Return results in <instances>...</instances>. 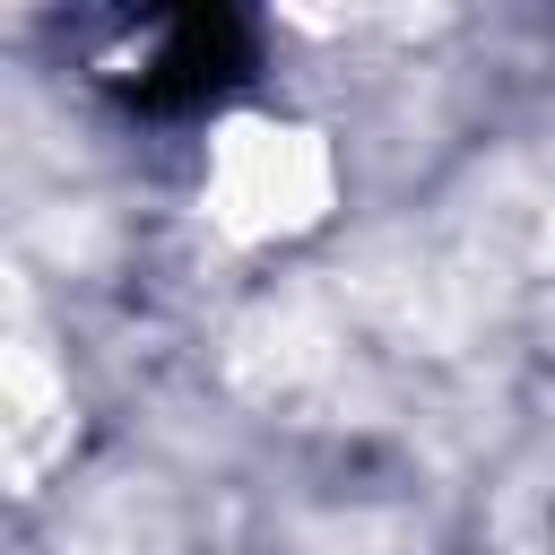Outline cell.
<instances>
[{
	"label": "cell",
	"instance_id": "cell-1",
	"mask_svg": "<svg viewBox=\"0 0 555 555\" xmlns=\"http://www.w3.org/2000/svg\"><path fill=\"white\" fill-rule=\"evenodd\" d=\"M225 43H234V26L225 17H121L113 35H104V52H95V87H113L121 104H139V113H217V95H225ZM225 121V113H217Z\"/></svg>",
	"mask_w": 555,
	"mask_h": 555
}]
</instances>
